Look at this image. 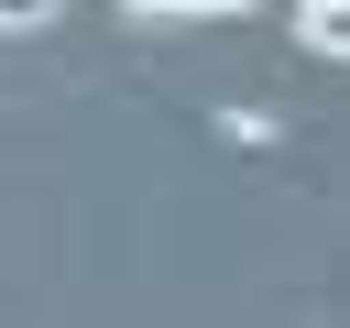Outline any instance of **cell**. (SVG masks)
<instances>
[{
	"label": "cell",
	"mask_w": 350,
	"mask_h": 328,
	"mask_svg": "<svg viewBox=\"0 0 350 328\" xmlns=\"http://www.w3.org/2000/svg\"><path fill=\"white\" fill-rule=\"evenodd\" d=\"M306 33H317L328 55H350V0H306Z\"/></svg>",
	"instance_id": "obj_1"
},
{
	"label": "cell",
	"mask_w": 350,
	"mask_h": 328,
	"mask_svg": "<svg viewBox=\"0 0 350 328\" xmlns=\"http://www.w3.org/2000/svg\"><path fill=\"white\" fill-rule=\"evenodd\" d=\"M44 11H55V0H0V22H44Z\"/></svg>",
	"instance_id": "obj_2"
},
{
	"label": "cell",
	"mask_w": 350,
	"mask_h": 328,
	"mask_svg": "<svg viewBox=\"0 0 350 328\" xmlns=\"http://www.w3.org/2000/svg\"><path fill=\"white\" fill-rule=\"evenodd\" d=\"M142 11H241V0H142Z\"/></svg>",
	"instance_id": "obj_3"
}]
</instances>
